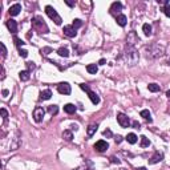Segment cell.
Here are the masks:
<instances>
[{
	"instance_id": "1",
	"label": "cell",
	"mask_w": 170,
	"mask_h": 170,
	"mask_svg": "<svg viewBox=\"0 0 170 170\" xmlns=\"http://www.w3.org/2000/svg\"><path fill=\"white\" fill-rule=\"evenodd\" d=\"M145 52H146V57L158 59L165 53V48L159 44H152L149 47H145Z\"/></svg>"
},
{
	"instance_id": "2",
	"label": "cell",
	"mask_w": 170,
	"mask_h": 170,
	"mask_svg": "<svg viewBox=\"0 0 170 170\" xmlns=\"http://www.w3.org/2000/svg\"><path fill=\"white\" fill-rule=\"evenodd\" d=\"M124 56H125V60H126V63L129 64V65H135L137 61H138V52H137V49L133 45H126Z\"/></svg>"
},
{
	"instance_id": "3",
	"label": "cell",
	"mask_w": 170,
	"mask_h": 170,
	"mask_svg": "<svg viewBox=\"0 0 170 170\" xmlns=\"http://www.w3.org/2000/svg\"><path fill=\"white\" fill-rule=\"evenodd\" d=\"M32 25H33V28H35V29H37L40 33H48V32H49L47 24L44 23V20L40 18V16H36V18L32 19Z\"/></svg>"
},
{
	"instance_id": "4",
	"label": "cell",
	"mask_w": 170,
	"mask_h": 170,
	"mask_svg": "<svg viewBox=\"0 0 170 170\" xmlns=\"http://www.w3.org/2000/svg\"><path fill=\"white\" fill-rule=\"evenodd\" d=\"M45 13L49 16V19H52L53 21H55V24H57V25H61V18L59 16V13H57V11H56L53 7H51V6H47L45 7Z\"/></svg>"
},
{
	"instance_id": "5",
	"label": "cell",
	"mask_w": 170,
	"mask_h": 170,
	"mask_svg": "<svg viewBox=\"0 0 170 170\" xmlns=\"http://www.w3.org/2000/svg\"><path fill=\"white\" fill-rule=\"evenodd\" d=\"M80 88L83 90H85V92L88 93V96H89V98H90V101H92V104H95V105H97L98 102H100V97H98L97 95H96V92H93L92 89H90L88 85H85V84H80Z\"/></svg>"
},
{
	"instance_id": "6",
	"label": "cell",
	"mask_w": 170,
	"mask_h": 170,
	"mask_svg": "<svg viewBox=\"0 0 170 170\" xmlns=\"http://www.w3.org/2000/svg\"><path fill=\"white\" fill-rule=\"evenodd\" d=\"M117 121L122 128H129V125H130L129 117L126 114H124V113H117Z\"/></svg>"
},
{
	"instance_id": "7",
	"label": "cell",
	"mask_w": 170,
	"mask_h": 170,
	"mask_svg": "<svg viewBox=\"0 0 170 170\" xmlns=\"http://www.w3.org/2000/svg\"><path fill=\"white\" fill-rule=\"evenodd\" d=\"M44 114H45V110L41 107L35 108V110H33V120H35L36 122H41L44 118Z\"/></svg>"
},
{
	"instance_id": "8",
	"label": "cell",
	"mask_w": 170,
	"mask_h": 170,
	"mask_svg": "<svg viewBox=\"0 0 170 170\" xmlns=\"http://www.w3.org/2000/svg\"><path fill=\"white\" fill-rule=\"evenodd\" d=\"M57 90H59V93H61V95H71V92H72L71 85L68 83H60L57 85Z\"/></svg>"
},
{
	"instance_id": "9",
	"label": "cell",
	"mask_w": 170,
	"mask_h": 170,
	"mask_svg": "<svg viewBox=\"0 0 170 170\" xmlns=\"http://www.w3.org/2000/svg\"><path fill=\"white\" fill-rule=\"evenodd\" d=\"M108 147H109V144H108L107 141H104V140H100V141H97L95 144V149L97 150V152H100V153L105 152Z\"/></svg>"
},
{
	"instance_id": "10",
	"label": "cell",
	"mask_w": 170,
	"mask_h": 170,
	"mask_svg": "<svg viewBox=\"0 0 170 170\" xmlns=\"http://www.w3.org/2000/svg\"><path fill=\"white\" fill-rule=\"evenodd\" d=\"M64 32V35L66 36V37H75L76 35H77V32H76V29L73 28L72 25H65L63 29Z\"/></svg>"
},
{
	"instance_id": "11",
	"label": "cell",
	"mask_w": 170,
	"mask_h": 170,
	"mask_svg": "<svg viewBox=\"0 0 170 170\" xmlns=\"http://www.w3.org/2000/svg\"><path fill=\"white\" fill-rule=\"evenodd\" d=\"M162 158H164V154H162V153H159V152H156V153H154V156L149 159V164L150 165L158 164L159 161H162Z\"/></svg>"
},
{
	"instance_id": "12",
	"label": "cell",
	"mask_w": 170,
	"mask_h": 170,
	"mask_svg": "<svg viewBox=\"0 0 170 170\" xmlns=\"http://www.w3.org/2000/svg\"><path fill=\"white\" fill-rule=\"evenodd\" d=\"M20 11H21V4H19V3H16V4H13V6L9 7V15H11V16H16V15H19Z\"/></svg>"
},
{
	"instance_id": "13",
	"label": "cell",
	"mask_w": 170,
	"mask_h": 170,
	"mask_svg": "<svg viewBox=\"0 0 170 170\" xmlns=\"http://www.w3.org/2000/svg\"><path fill=\"white\" fill-rule=\"evenodd\" d=\"M116 21H117V24H118L120 27H125V25H126V23H128V18L125 16V15L120 13V15H117V18H116Z\"/></svg>"
},
{
	"instance_id": "14",
	"label": "cell",
	"mask_w": 170,
	"mask_h": 170,
	"mask_svg": "<svg viewBox=\"0 0 170 170\" xmlns=\"http://www.w3.org/2000/svg\"><path fill=\"white\" fill-rule=\"evenodd\" d=\"M126 41H128L126 45H133V47H134L135 43H138V37L135 36L134 32H130L129 36H128V40H126Z\"/></svg>"
},
{
	"instance_id": "15",
	"label": "cell",
	"mask_w": 170,
	"mask_h": 170,
	"mask_svg": "<svg viewBox=\"0 0 170 170\" xmlns=\"http://www.w3.org/2000/svg\"><path fill=\"white\" fill-rule=\"evenodd\" d=\"M7 27H8V29L12 33H16V32H18V23L15 20H12V19H9V20L7 21Z\"/></svg>"
},
{
	"instance_id": "16",
	"label": "cell",
	"mask_w": 170,
	"mask_h": 170,
	"mask_svg": "<svg viewBox=\"0 0 170 170\" xmlns=\"http://www.w3.org/2000/svg\"><path fill=\"white\" fill-rule=\"evenodd\" d=\"M76 110H77V108H76L73 104H66V105H64V112L68 113V114H73Z\"/></svg>"
},
{
	"instance_id": "17",
	"label": "cell",
	"mask_w": 170,
	"mask_h": 170,
	"mask_svg": "<svg viewBox=\"0 0 170 170\" xmlns=\"http://www.w3.org/2000/svg\"><path fill=\"white\" fill-rule=\"evenodd\" d=\"M51 97H52V92H51V89H45V90H41L40 92L41 100H49Z\"/></svg>"
},
{
	"instance_id": "18",
	"label": "cell",
	"mask_w": 170,
	"mask_h": 170,
	"mask_svg": "<svg viewBox=\"0 0 170 170\" xmlns=\"http://www.w3.org/2000/svg\"><path fill=\"white\" fill-rule=\"evenodd\" d=\"M122 9V4L120 3V1H116V3L112 4V7H110V12L112 13H114V12H120Z\"/></svg>"
},
{
	"instance_id": "19",
	"label": "cell",
	"mask_w": 170,
	"mask_h": 170,
	"mask_svg": "<svg viewBox=\"0 0 170 170\" xmlns=\"http://www.w3.org/2000/svg\"><path fill=\"white\" fill-rule=\"evenodd\" d=\"M97 128H98V125H97V124H92V125H89V126H88V129H87L88 135H89V137H92V135L95 134L96 132H97Z\"/></svg>"
},
{
	"instance_id": "20",
	"label": "cell",
	"mask_w": 170,
	"mask_h": 170,
	"mask_svg": "<svg viewBox=\"0 0 170 170\" xmlns=\"http://www.w3.org/2000/svg\"><path fill=\"white\" fill-rule=\"evenodd\" d=\"M57 53H59V56H61V57H68V56H69V51H68V48H65V47L59 48Z\"/></svg>"
},
{
	"instance_id": "21",
	"label": "cell",
	"mask_w": 170,
	"mask_h": 170,
	"mask_svg": "<svg viewBox=\"0 0 170 170\" xmlns=\"http://www.w3.org/2000/svg\"><path fill=\"white\" fill-rule=\"evenodd\" d=\"M87 71L90 75H96V73L98 72V66L96 65V64H89V65L87 66Z\"/></svg>"
},
{
	"instance_id": "22",
	"label": "cell",
	"mask_w": 170,
	"mask_h": 170,
	"mask_svg": "<svg viewBox=\"0 0 170 170\" xmlns=\"http://www.w3.org/2000/svg\"><path fill=\"white\" fill-rule=\"evenodd\" d=\"M141 117H144L146 121H149V122H152V116H150V112L147 109H144V110H141Z\"/></svg>"
},
{
	"instance_id": "23",
	"label": "cell",
	"mask_w": 170,
	"mask_h": 170,
	"mask_svg": "<svg viewBox=\"0 0 170 170\" xmlns=\"http://www.w3.org/2000/svg\"><path fill=\"white\" fill-rule=\"evenodd\" d=\"M126 141L129 142V144H135L137 142V135L134 134V133H129V134L126 135Z\"/></svg>"
},
{
	"instance_id": "24",
	"label": "cell",
	"mask_w": 170,
	"mask_h": 170,
	"mask_svg": "<svg viewBox=\"0 0 170 170\" xmlns=\"http://www.w3.org/2000/svg\"><path fill=\"white\" fill-rule=\"evenodd\" d=\"M19 77H20L21 81H28L29 80V71H21L19 73Z\"/></svg>"
},
{
	"instance_id": "25",
	"label": "cell",
	"mask_w": 170,
	"mask_h": 170,
	"mask_svg": "<svg viewBox=\"0 0 170 170\" xmlns=\"http://www.w3.org/2000/svg\"><path fill=\"white\" fill-rule=\"evenodd\" d=\"M150 145V141L147 137H145V135H141V142H140V146L141 147H147Z\"/></svg>"
},
{
	"instance_id": "26",
	"label": "cell",
	"mask_w": 170,
	"mask_h": 170,
	"mask_svg": "<svg viewBox=\"0 0 170 170\" xmlns=\"http://www.w3.org/2000/svg\"><path fill=\"white\" fill-rule=\"evenodd\" d=\"M63 138H64V140H66V141H72V138H73L72 132H71V130H64V133H63Z\"/></svg>"
},
{
	"instance_id": "27",
	"label": "cell",
	"mask_w": 170,
	"mask_h": 170,
	"mask_svg": "<svg viewBox=\"0 0 170 170\" xmlns=\"http://www.w3.org/2000/svg\"><path fill=\"white\" fill-rule=\"evenodd\" d=\"M142 31H144V33L146 36H150L152 35V25L150 24H144L142 25Z\"/></svg>"
},
{
	"instance_id": "28",
	"label": "cell",
	"mask_w": 170,
	"mask_h": 170,
	"mask_svg": "<svg viewBox=\"0 0 170 170\" xmlns=\"http://www.w3.org/2000/svg\"><path fill=\"white\" fill-rule=\"evenodd\" d=\"M147 89L150 90V92H153V93H156V92H159V85H157V84H149L147 85Z\"/></svg>"
},
{
	"instance_id": "29",
	"label": "cell",
	"mask_w": 170,
	"mask_h": 170,
	"mask_svg": "<svg viewBox=\"0 0 170 170\" xmlns=\"http://www.w3.org/2000/svg\"><path fill=\"white\" fill-rule=\"evenodd\" d=\"M48 113H51V114H57L59 113V107L57 105H49L48 107Z\"/></svg>"
},
{
	"instance_id": "30",
	"label": "cell",
	"mask_w": 170,
	"mask_h": 170,
	"mask_svg": "<svg viewBox=\"0 0 170 170\" xmlns=\"http://www.w3.org/2000/svg\"><path fill=\"white\" fill-rule=\"evenodd\" d=\"M83 25V21L80 20V19H75V20H73V24H72V27L75 29H77V28H80V27Z\"/></svg>"
},
{
	"instance_id": "31",
	"label": "cell",
	"mask_w": 170,
	"mask_h": 170,
	"mask_svg": "<svg viewBox=\"0 0 170 170\" xmlns=\"http://www.w3.org/2000/svg\"><path fill=\"white\" fill-rule=\"evenodd\" d=\"M13 40H15V44H16V47H19V48H20L21 45H24V44H25L23 40H20V39H19V37H16V36H15V37H13Z\"/></svg>"
},
{
	"instance_id": "32",
	"label": "cell",
	"mask_w": 170,
	"mask_h": 170,
	"mask_svg": "<svg viewBox=\"0 0 170 170\" xmlns=\"http://www.w3.org/2000/svg\"><path fill=\"white\" fill-rule=\"evenodd\" d=\"M51 52H52V48H51V47H45V48L41 49V53H43V55H48V53H51Z\"/></svg>"
},
{
	"instance_id": "33",
	"label": "cell",
	"mask_w": 170,
	"mask_h": 170,
	"mask_svg": "<svg viewBox=\"0 0 170 170\" xmlns=\"http://www.w3.org/2000/svg\"><path fill=\"white\" fill-rule=\"evenodd\" d=\"M164 13L170 18V4H166V6L164 7Z\"/></svg>"
},
{
	"instance_id": "34",
	"label": "cell",
	"mask_w": 170,
	"mask_h": 170,
	"mask_svg": "<svg viewBox=\"0 0 170 170\" xmlns=\"http://www.w3.org/2000/svg\"><path fill=\"white\" fill-rule=\"evenodd\" d=\"M35 66H36V65H35V63H32V61H28V63H27V68H28L29 72L35 69Z\"/></svg>"
},
{
	"instance_id": "35",
	"label": "cell",
	"mask_w": 170,
	"mask_h": 170,
	"mask_svg": "<svg viewBox=\"0 0 170 170\" xmlns=\"http://www.w3.org/2000/svg\"><path fill=\"white\" fill-rule=\"evenodd\" d=\"M19 55H20L21 57H24V59H25L27 56H28V52H27L25 49H21V48H19Z\"/></svg>"
},
{
	"instance_id": "36",
	"label": "cell",
	"mask_w": 170,
	"mask_h": 170,
	"mask_svg": "<svg viewBox=\"0 0 170 170\" xmlns=\"http://www.w3.org/2000/svg\"><path fill=\"white\" fill-rule=\"evenodd\" d=\"M0 112H1V116H3V120H4V121H7V118H8V112H7L4 108H1Z\"/></svg>"
},
{
	"instance_id": "37",
	"label": "cell",
	"mask_w": 170,
	"mask_h": 170,
	"mask_svg": "<svg viewBox=\"0 0 170 170\" xmlns=\"http://www.w3.org/2000/svg\"><path fill=\"white\" fill-rule=\"evenodd\" d=\"M102 134H104L105 137H108V138H110V137H112V135H113V134H112V132H110L109 129H105V130H104V133H102Z\"/></svg>"
},
{
	"instance_id": "38",
	"label": "cell",
	"mask_w": 170,
	"mask_h": 170,
	"mask_svg": "<svg viewBox=\"0 0 170 170\" xmlns=\"http://www.w3.org/2000/svg\"><path fill=\"white\" fill-rule=\"evenodd\" d=\"M0 48H1V52H3V57H6L7 56V49H6V45H4L3 43L0 44Z\"/></svg>"
},
{
	"instance_id": "39",
	"label": "cell",
	"mask_w": 170,
	"mask_h": 170,
	"mask_svg": "<svg viewBox=\"0 0 170 170\" xmlns=\"http://www.w3.org/2000/svg\"><path fill=\"white\" fill-rule=\"evenodd\" d=\"M133 128H134V129H140V128H141V125H140L138 121H133Z\"/></svg>"
},
{
	"instance_id": "40",
	"label": "cell",
	"mask_w": 170,
	"mask_h": 170,
	"mask_svg": "<svg viewBox=\"0 0 170 170\" xmlns=\"http://www.w3.org/2000/svg\"><path fill=\"white\" fill-rule=\"evenodd\" d=\"M114 141H116V144H120V142L122 141V137H121V135H116V137H114Z\"/></svg>"
},
{
	"instance_id": "41",
	"label": "cell",
	"mask_w": 170,
	"mask_h": 170,
	"mask_svg": "<svg viewBox=\"0 0 170 170\" xmlns=\"http://www.w3.org/2000/svg\"><path fill=\"white\" fill-rule=\"evenodd\" d=\"M110 161H112L113 164H120V159H117L116 157H112V158H110Z\"/></svg>"
},
{
	"instance_id": "42",
	"label": "cell",
	"mask_w": 170,
	"mask_h": 170,
	"mask_svg": "<svg viewBox=\"0 0 170 170\" xmlns=\"http://www.w3.org/2000/svg\"><path fill=\"white\" fill-rule=\"evenodd\" d=\"M105 63H107V60H105V59H101V60L98 61V65H104Z\"/></svg>"
},
{
	"instance_id": "43",
	"label": "cell",
	"mask_w": 170,
	"mask_h": 170,
	"mask_svg": "<svg viewBox=\"0 0 170 170\" xmlns=\"http://www.w3.org/2000/svg\"><path fill=\"white\" fill-rule=\"evenodd\" d=\"M1 93H3V96H4V97H7V96H8V90H7V89H3V92H1Z\"/></svg>"
},
{
	"instance_id": "44",
	"label": "cell",
	"mask_w": 170,
	"mask_h": 170,
	"mask_svg": "<svg viewBox=\"0 0 170 170\" xmlns=\"http://www.w3.org/2000/svg\"><path fill=\"white\" fill-rule=\"evenodd\" d=\"M66 4H68V6H69V7H73V6H75V4H73V3H71V1H66Z\"/></svg>"
},
{
	"instance_id": "45",
	"label": "cell",
	"mask_w": 170,
	"mask_h": 170,
	"mask_svg": "<svg viewBox=\"0 0 170 170\" xmlns=\"http://www.w3.org/2000/svg\"><path fill=\"white\" fill-rule=\"evenodd\" d=\"M166 96H167V98L170 100V90H167V92H166Z\"/></svg>"
},
{
	"instance_id": "46",
	"label": "cell",
	"mask_w": 170,
	"mask_h": 170,
	"mask_svg": "<svg viewBox=\"0 0 170 170\" xmlns=\"http://www.w3.org/2000/svg\"><path fill=\"white\" fill-rule=\"evenodd\" d=\"M137 170H146V169H145V167H138Z\"/></svg>"
},
{
	"instance_id": "47",
	"label": "cell",
	"mask_w": 170,
	"mask_h": 170,
	"mask_svg": "<svg viewBox=\"0 0 170 170\" xmlns=\"http://www.w3.org/2000/svg\"><path fill=\"white\" fill-rule=\"evenodd\" d=\"M167 63H169V65H170V59H169V61H167Z\"/></svg>"
}]
</instances>
